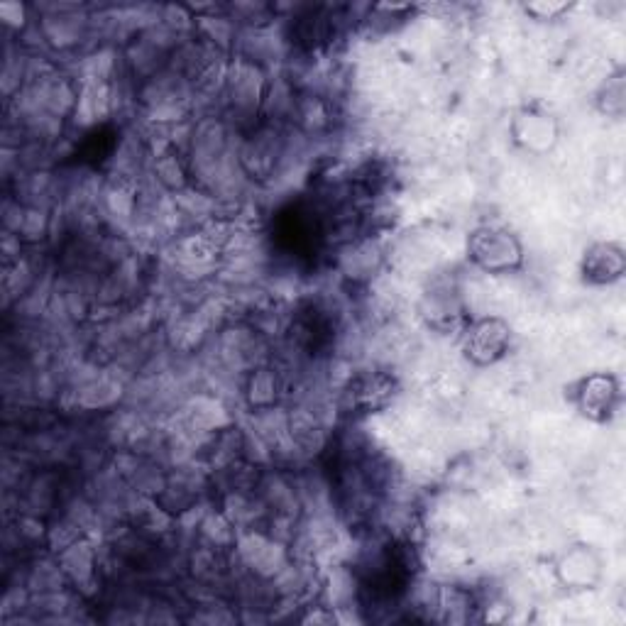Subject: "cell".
Wrapping results in <instances>:
<instances>
[{
  "mask_svg": "<svg viewBox=\"0 0 626 626\" xmlns=\"http://www.w3.org/2000/svg\"><path fill=\"white\" fill-rule=\"evenodd\" d=\"M507 340V326L502 321H497V318L477 323L470 336L472 358H477L480 362H494L497 358H502L504 348H507Z\"/></svg>",
  "mask_w": 626,
  "mask_h": 626,
  "instance_id": "cell-1",
  "label": "cell"
},
{
  "mask_svg": "<svg viewBox=\"0 0 626 626\" xmlns=\"http://www.w3.org/2000/svg\"><path fill=\"white\" fill-rule=\"evenodd\" d=\"M614 399H617V384H614L612 377L595 375L582 382L580 406L585 409V414L595 416V419H604V414L612 411Z\"/></svg>",
  "mask_w": 626,
  "mask_h": 626,
  "instance_id": "cell-2",
  "label": "cell"
},
{
  "mask_svg": "<svg viewBox=\"0 0 626 626\" xmlns=\"http://www.w3.org/2000/svg\"><path fill=\"white\" fill-rule=\"evenodd\" d=\"M585 272L590 274V279H597V282H612V279H619L624 272L622 250H617V247L612 245L592 247L590 255L585 257Z\"/></svg>",
  "mask_w": 626,
  "mask_h": 626,
  "instance_id": "cell-3",
  "label": "cell"
}]
</instances>
